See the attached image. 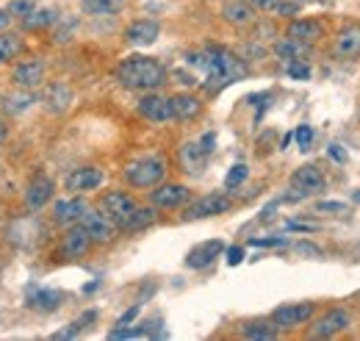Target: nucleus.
<instances>
[{
  "instance_id": "22",
  "label": "nucleus",
  "mask_w": 360,
  "mask_h": 341,
  "mask_svg": "<svg viewBox=\"0 0 360 341\" xmlns=\"http://www.w3.org/2000/svg\"><path fill=\"white\" fill-rule=\"evenodd\" d=\"M222 17L230 26H250L255 20V9L247 3V0H228L222 6Z\"/></svg>"
},
{
  "instance_id": "33",
  "label": "nucleus",
  "mask_w": 360,
  "mask_h": 341,
  "mask_svg": "<svg viewBox=\"0 0 360 341\" xmlns=\"http://www.w3.org/2000/svg\"><path fill=\"white\" fill-rule=\"evenodd\" d=\"M286 72H288V78H294V81H308V78H310V67H308L305 59H291V61L286 64Z\"/></svg>"
},
{
  "instance_id": "3",
  "label": "nucleus",
  "mask_w": 360,
  "mask_h": 341,
  "mask_svg": "<svg viewBox=\"0 0 360 341\" xmlns=\"http://www.w3.org/2000/svg\"><path fill=\"white\" fill-rule=\"evenodd\" d=\"M166 175V161L161 155H141L125 166V181L133 189H155Z\"/></svg>"
},
{
  "instance_id": "26",
  "label": "nucleus",
  "mask_w": 360,
  "mask_h": 341,
  "mask_svg": "<svg viewBox=\"0 0 360 341\" xmlns=\"http://www.w3.org/2000/svg\"><path fill=\"white\" fill-rule=\"evenodd\" d=\"M81 9L89 17H114L122 9V0H81Z\"/></svg>"
},
{
  "instance_id": "47",
  "label": "nucleus",
  "mask_w": 360,
  "mask_h": 341,
  "mask_svg": "<svg viewBox=\"0 0 360 341\" xmlns=\"http://www.w3.org/2000/svg\"><path fill=\"white\" fill-rule=\"evenodd\" d=\"M214 142H217V136H214V133H206V136L200 139V144H203V150H206L208 155H211V150H214Z\"/></svg>"
},
{
  "instance_id": "48",
  "label": "nucleus",
  "mask_w": 360,
  "mask_h": 341,
  "mask_svg": "<svg viewBox=\"0 0 360 341\" xmlns=\"http://www.w3.org/2000/svg\"><path fill=\"white\" fill-rule=\"evenodd\" d=\"M6 133H9V130H6V125H3V122H0V144H3V142H6Z\"/></svg>"
},
{
  "instance_id": "39",
  "label": "nucleus",
  "mask_w": 360,
  "mask_h": 341,
  "mask_svg": "<svg viewBox=\"0 0 360 341\" xmlns=\"http://www.w3.org/2000/svg\"><path fill=\"white\" fill-rule=\"evenodd\" d=\"M247 3L252 9H261V12H277V6L283 3V0H247Z\"/></svg>"
},
{
  "instance_id": "14",
  "label": "nucleus",
  "mask_w": 360,
  "mask_h": 341,
  "mask_svg": "<svg viewBox=\"0 0 360 341\" xmlns=\"http://www.w3.org/2000/svg\"><path fill=\"white\" fill-rule=\"evenodd\" d=\"M103 169L97 166H81V169H72L67 175V189L70 192H92L97 186H103Z\"/></svg>"
},
{
  "instance_id": "49",
  "label": "nucleus",
  "mask_w": 360,
  "mask_h": 341,
  "mask_svg": "<svg viewBox=\"0 0 360 341\" xmlns=\"http://www.w3.org/2000/svg\"><path fill=\"white\" fill-rule=\"evenodd\" d=\"M352 200H354V203H357V206H360V189H357V192H354V195H352Z\"/></svg>"
},
{
  "instance_id": "9",
  "label": "nucleus",
  "mask_w": 360,
  "mask_h": 341,
  "mask_svg": "<svg viewBox=\"0 0 360 341\" xmlns=\"http://www.w3.org/2000/svg\"><path fill=\"white\" fill-rule=\"evenodd\" d=\"M349 324H352L349 311H343V308H332V311H327V313H324V316L310 327V335H313V338H332V335L343 333Z\"/></svg>"
},
{
  "instance_id": "4",
  "label": "nucleus",
  "mask_w": 360,
  "mask_h": 341,
  "mask_svg": "<svg viewBox=\"0 0 360 341\" xmlns=\"http://www.w3.org/2000/svg\"><path fill=\"white\" fill-rule=\"evenodd\" d=\"M81 228L89 233V239L92 242H97V244H108V242H114V236H117V225H114V220L106 214V211H89L86 208V214L81 217Z\"/></svg>"
},
{
  "instance_id": "42",
  "label": "nucleus",
  "mask_w": 360,
  "mask_h": 341,
  "mask_svg": "<svg viewBox=\"0 0 360 341\" xmlns=\"http://www.w3.org/2000/svg\"><path fill=\"white\" fill-rule=\"evenodd\" d=\"M283 231H299V233H313L316 225H308V222H286Z\"/></svg>"
},
{
  "instance_id": "19",
  "label": "nucleus",
  "mask_w": 360,
  "mask_h": 341,
  "mask_svg": "<svg viewBox=\"0 0 360 341\" xmlns=\"http://www.w3.org/2000/svg\"><path fill=\"white\" fill-rule=\"evenodd\" d=\"M42 103H45V108H48V111L61 114V111H67V108H70V103H72V89H70L67 84L56 81V84H50V86L45 89Z\"/></svg>"
},
{
  "instance_id": "30",
  "label": "nucleus",
  "mask_w": 360,
  "mask_h": 341,
  "mask_svg": "<svg viewBox=\"0 0 360 341\" xmlns=\"http://www.w3.org/2000/svg\"><path fill=\"white\" fill-rule=\"evenodd\" d=\"M34 103H37V95H34L31 89H23V92H17V95H9V97L3 100V108H6L9 114H20V111L31 108Z\"/></svg>"
},
{
  "instance_id": "13",
  "label": "nucleus",
  "mask_w": 360,
  "mask_h": 341,
  "mask_svg": "<svg viewBox=\"0 0 360 341\" xmlns=\"http://www.w3.org/2000/svg\"><path fill=\"white\" fill-rule=\"evenodd\" d=\"M222 253H225V244H222L219 239L203 242V244H197V247L189 250V255H186V266H189V269H206V266H211Z\"/></svg>"
},
{
  "instance_id": "38",
  "label": "nucleus",
  "mask_w": 360,
  "mask_h": 341,
  "mask_svg": "<svg viewBox=\"0 0 360 341\" xmlns=\"http://www.w3.org/2000/svg\"><path fill=\"white\" fill-rule=\"evenodd\" d=\"M316 208L324 211V214H346V211H349L346 203H332V200H324V203H319Z\"/></svg>"
},
{
  "instance_id": "32",
  "label": "nucleus",
  "mask_w": 360,
  "mask_h": 341,
  "mask_svg": "<svg viewBox=\"0 0 360 341\" xmlns=\"http://www.w3.org/2000/svg\"><path fill=\"white\" fill-rule=\"evenodd\" d=\"M152 222H155V208H136L133 217L128 220V225L122 231H144Z\"/></svg>"
},
{
  "instance_id": "35",
  "label": "nucleus",
  "mask_w": 360,
  "mask_h": 341,
  "mask_svg": "<svg viewBox=\"0 0 360 341\" xmlns=\"http://www.w3.org/2000/svg\"><path fill=\"white\" fill-rule=\"evenodd\" d=\"M6 9H9L12 17H20V20H23V17H28L37 6H34V0H9V6H6Z\"/></svg>"
},
{
  "instance_id": "43",
  "label": "nucleus",
  "mask_w": 360,
  "mask_h": 341,
  "mask_svg": "<svg viewBox=\"0 0 360 341\" xmlns=\"http://www.w3.org/2000/svg\"><path fill=\"white\" fill-rule=\"evenodd\" d=\"M78 333H81V327H78V324L72 322L70 327H64V330H59V333H53V338H75Z\"/></svg>"
},
{
  "instance_id": "5",
  "label": "nucleus",
  "mask_w": 360,
  "mask_h": 341,
  "mask_svg": "<svg viewBox=\"0 0 360 341\" xmlns=\"http://www.w3.org/2000/svg\"><path fill=\"white\" fill-rule=\"evenodd\" d=\"M291 186H294V192H297V200L310 197V195H319V192L324 189V175H321V169L313 166V164L299 166L297 173L291 175Z\"/></svg>"
},
{
  "instance_id": "17",
  "label": "nucleus",
  "mask_w": 360,
  "mask_h": 341,
  "mask_svg": "<svg viewBox=\"0 0 360 341\" xmlns=\"http://www.w3.org/2000/svg\"><path fill=\"white\" fill-rule=\"evenodd\" d=\"M335 59H354L360 56V26H346L338 31L335 45H332Z\"/></svg>"
},
{
  "instance_id": "41",
  "label": "nucleus",
  "mask_w": 360,
  "mask_h": 341,
  "mask_svg": "<svg viewBox=\"0 0 360 341\" xmlns=\"http://www.w3.org/2000/svg\"><path fill=\"white\" fill-rule=\"evenodd\" d=\"M225 255H228V264H230V266H239V264L244 261V250H241V247H228Z\"/></svg>"
},
{
  "instance_id": "34",
  "label": "nucleus",
  "mask_w": 360,
  "mask_h": 341,
  "mask_svg": "<svg viewBox=\"0 0 360 341\" xmlns=\"http://www.w3.org/2000/svg\"><path fill=\"white\" fill-rule=\"evenodd\" d=\"M247 175H250L247 164H236V166H230V173L225 175V186H228V189H236V186H241V184L247 181Z\"/></svg>"
},
{
  "instance_id": "24",
  "label": "nucleus",
  "mask_w": 360,
  "mask_h": 341,
  "mask_svg": "<svg viewBox=\"0 0 360 341\" xmlns=\"http://www.w3.org/2000/svg\"><path fill=\"white\" fill-rule=\"evenodd\" d=\"M28 305L37 308V311H56L61 305V294L53 291V289H28Z\"/></svg>"
},
{
  "instance_id": "45",
  "label": "nucleus",
  "mask_w": 360,
  "mask_h": 341,
  "mask_svg": "<svg viewBox=\"0 0 360 341\" xmlns=\"http://www.w3.org/2000/svg\"><path fill=\"white\" fill-rule=\"evenodd\" d=\"M327 153H330V158H332V161H338V164H341V161H346V153L341 150V144H330V147H327Z\"/></svg>"
},
{
  "instance_id": "37",
  "label": "nucleus",
  "mask_w": 360,
  "mask_h": 341,
  "mask_svg": "<svg viewBox=\"0 0 360 341\" xmlns=\"http://www.w3.org/2000/svg\"><path fill=\"white\" fill-rule=\"evenodd\" d=\"M252 247H286V236H269V239H250Z\"/></svg>"
},
{
  "instance_id": "21",
  "label": "nucleus",
  "mask_w": 360,
  "mask_h": 341,
  "mask_svg": "<svg viewBox=\"0 0 360 341\" xmlns=\"http://www.w3.org/2000/svg\"><path fill=\"white\" fill-rule=\"evenodd\" d=\"M180 161H183L186 173L200 175V173H203V166H206V161H208V153L203 150L200 142H186L183 147H180Z\"/></svg>"
},
{
  "instance_id": "44",
  "label": "nucleus",
  "mask_w": 360,
  "mask_h": 341,
  "mask_svg": "<svg viewBox=\"0 0 360 341\" xmlns=\"http://www.w3.org/2000/svg\"><path fill=\"white\" fill-rule=\"evenodd\" d=\"M139 308H141V302H136V305H133L130 311H125V313L119 316V322H117V324H130V322L136 319V313H139Z\"/></svg>"
},
{
  "instance_id": "11",
  "label": "nucleus",
  "mask_w": 360,
  "mask_h": 341,
  "mask_svg": "<svg viewBox=\"0 0 360 341\" xmlns=\"http://www.w3.org/2000/svg\"><path fill=\"white\" fill-rule=\"evenodd\" d=\"M189 195L192 192L180 184H163V186H155V192H150V200L155 208H180L189 200Z\"/></svg>"
},
{
  "instance_id": "28",
  "label": "nucleus",
  "mask_w": 360,
  "mask_h": 341,
  "mask_svg": "<svg viewBox=\"0 0 360 341\" xmlns=\"http://www.w3.org/2000/svg\"><path fill=\"white\" fill-rule=\"evenodd\" d=\"M20 50H23V37H17L12 31H0V64L17 59Z\"/></svg>"
},
{
  "instance_id": "10",
  "label": "nucleus",
  "mask_w": 360,
  "mask_h": 341,
  "mask_svg": "<svg viewBox=\"0 0 360 341\" xmlns=\"http://www.w3.org/2000/svg\"><path fill=\"white\" fill-rule=\"evenodd\" d=\"M139 114H141L144 119H150V122H169V119H174L172 97H163V95L150 92V95H144V97L139 100Z\"/></svg>"
},
{
  "instance_id": "36",
  "label": "nucleus",
  "mask_w": 360,
  "mask_h": 341,
  "mask_svg": "<svg viewBox=\"0 0 360 341\" xmlns=\"http://www.w3.org/2000/svg\"><path fill=\"white\" fill-rule=\"evenodd\" d=\"M294 139H297L299 150H310V144H313V128L310 125H299L294 130Z\"/></svg>"
},
{
  "instance_id": "8",
  "label": "nucleus",
  "mask_w": 360,
  "mask_h": 341,
  "mask_svg": "<svg viewBox=\"0 0 360 341\" xmlns=\"http://www.w3.org/2000/svg\"><path fill=\"white\" fill-rule=\"evenodd\" d=\"M313 311H316L313 302H288V305L274 308L272 322L277 327H299V324H305L313 316Z\"/></svg>"
},
{
  "instance_id": "29",
  "label": "nucleus",
  "mask_w": 360,
  "mask_h": 341,
  "mask_svg": "<svg viewBox=\"0 0 360 341\" xmlns=\"http://www.w3.org/2000/svg\"><path fill=\"white\" fill-rule=\"evenodd\" d=\"M56 23H59L56 9H34L28 17H23V26L31 28V31H39V28H48V26H56Z\"/></svg>"
},
{
  "instance_id": "7",
  "label": "nucleus",
  "mask_w": 360,
  "mask_h": 341,
  "mask_svg": "<svg viewBox=\"0 0 360 341\" xmlns=\"http://www.w3.org/2000/svg\"><path fill=\"white\" fill-rule=\"evenodd\" d=\"M230 208V197L222 195V192H211L200 200H194L189 208H186V220H206V217H217V214H225Z\"/></svg>"
},
{
  "instance_id": "25",
  "label": "nucleus",
  "mask_w": 360,
  "mask_h": 341,
  "mask_svg": "<svg viewBox=\"0 0 360 341\" xmlns=\"http://www.w3.org/2000/svg\"><path fill=\"white\" fill-rule=\"evenodd\" d=\"M172 111H174V119H194L200 111H203V103L194 97V95H174L172 97Z\"/></svg>"
},
{
  "instance_id": "2",
  "label": "nucleus",
  "mask_w": 360,
  "mask_h": 341,
  "mask_svg": "<svg viewBox=\"0 0 360 341\" xmlns=\"http://www.w3.org/2000/svg\"><path fill=\"white\" fill-rule=\"evenodd\" d=\"M117 81L125 89L152 92L166 81V70L161 61H155L150 56H130L117 67Z\"/></svg>"
},
{
  "instance_id": "1",
  "label": "nucleus",
  "mask_w": 360,
  "mask_h": 341,
  "mask_svg": "<svg viewBox=\"0 0 360 341\" xmlns=\"http://www.w3.org/2000/svg\"><path fill=\"white\" fill-rule=\"evenodd\" d=\"M186 64L203 72V86L208 92H219V89H225L230 84L247 78V72H250L247 64L236 53H230L225 48H206V50L189 53Z\"/></svg>"
},
{
  "instance_id": "31",
  "label": "nucleus",
  "mask_w": 360,
  "mask_h": 341,
  "mask_svg": "<svg viewBox=\"0 0 360 341\" xmlns=\"http://www.w3.org/2000/svg\"><path fill=\"white\" fill-rule=\"evenodd\" d=\"M274 50H277V56L286 59V61H291V59H305V56H308V45L294 42V39H288V37H286Z\"/></svg>"
},
{
  "instance_id": "40",
  "label": "nucleus",
  "mask_w": 360,
  "mask_h": 341,
  "mask_svg": "<svg viewBox=\"0 0 360 341\" xmlns=\"http://www.w3.org/2000/svg\"><path fill=\"white\" fill-rule=\"evenodd\" d=\"M294 250H297V253H302V255H313V258H319V255H321V250H319L316 244H310V242H297V244H294Z\"/></svg>"
},
{
  "instance_id": "27",
  "label": "nucleus",
  "mask_w": 360,
  "mask_h": 341,
  "mask_svg": "<svg viewBox=\"0 0 360 341\" xmlns=\"http://www.w3.org/2000/svg\"><path fill=\"white\" fill-rule=\"evenodd\" d=\"M241 333H244V338H252V341H272V338H277V324L274 322H247V324H241Z\"/></svg>"
},
{
  "instance_id": "46",
  "label": "nucleus",
  "mask_w": 360,
  "mask_h": 341,
  "mask_svg": "<svg viewBox=\"0 0 360 341\" xmlns=\"http://www.w3.org/2000/svg\"><path fill=\"white\" fill-rule=\"evenodd\" d=\"M12 14H9V9H0V31H9V26H12Z\"/></svg>"
},
{
  "instance_id": "18",
  "label": "nucleus",
  "mask_w": 360,
  "mask_h": 341,
  "mask_svg": "<svg viewBox=\"0 0 360 341\" xmlns=\"http://www.w3.org/2000/svg\"><path fill=\"white\" fill-rule=\"evenodd\" d=\"M53 192H56L53 181H50L48 175H37V178L28 184V189H26V206H28L31 211H39V208L53 197Z\"/></svg>"
},
{
  "instance_id": "23",
  "label": "nucleus",
  "mask_w": 360,
  "mask_h": 341,
  "mask_svg": "<svg viewBox=\"0 0 360 341\" xmlns=\"http://www.w3.org/2000/svg\"><path fill=\"white\" fill-rule=\"evenodd\" d=\"M53 214H56V222H61V225H75V222H81V217L86 214V203H83L81 197L59 200L56 208H53Z\"/></svg>"
},
{
  "instance_id": "15",
  "label": "nucleus",
  "mask_w": 360,
  "mask_h": 341,
  "mask_svg": "<svg viewBox=\"0 0 360 341\" xmlns=\"http://www.w3.org/2000/svg\"><path fill=\"white\" fill-rule=\"evenodd\" d=\"M89 244H92L89 233H86L81 225H75V228H70V231L64 233V239H61V250H59V253H61V258L72 261V258H81V255H86Z\"/></svg>"
},
{
  "instance_id": "16",
  "label": "nucleus",
  "mask_w": 360,
  "mask_h": 341,
  "mask_svg": "<svg viewBox=\"0 0 360 341\" xmlns=\"http://www.w3.org/2000/svg\"><path fill=\"white\" fill-rule=\"evenodd\" d=\"M158 34H161V28H158L155 20H136V23L128 26L125 39H128V45H133V48H147V45H152V42L158 39Z\"/></svg>"
},
{
  "instance_id": "12",
  "label": "nucleus",
  "mask_w": 360,
  "mask_h": 341,
  "mask_svg": "<svg viewBox=\"0 0 360 341\" xmlns=\"http://www.w3.org/2000/svg\"><path fill=\"white\" fill-rule=\"evenodd\" d=\"M12 81L20 89H37V86H42V81H45V61L28 59V61L17 64L14 72H12Z\"/></svg>"
},
{
  "instance_id": "20",
  "label": "nucleus",
  "mask_w": 360,
  "mask_h": 341,
  "mask_svg": "<svg viewBox=\"0 0 360 341\" xmlns=\"http://www.w3.org/2000/svg\"><path fill=\"white\" fill-rule=\"evenodd\" d=\"M321 34H324V31H321V23H316V20H294V23L288 26V31H286L288 39L302 42V45H313V42H319Z\"/></svg>"
},
{
  "instance_id": "6",
  "label": "nucleus",
  "mask_w": 360,
  "mask_h": 341,
  "mask_svg": "<svg viewBox=\"0 0 360 341\" xmlns=\"http://www.w3.org/2000/svg\"><path fill=\"white\" fill-rule=\"evenodd\" d=\"M103 211L114 220V225L117 228H125L128 225V220L133 217V211L139 208L136 206V200L130 197V195H125V192H108L106 197H103Z\"/></svg>"
}]
</instances>
